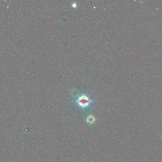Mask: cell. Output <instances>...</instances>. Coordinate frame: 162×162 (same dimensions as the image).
Masks as SVG:
<instances>
[{"label":"cell","mask_w":162,"mask_h":162,"mask_svg":"<svg viewBox=\"0 0 162 162\" xmlns=\"http://www.w3.org/2000/svg\"><path fill=\"white\" fill-rule=\"evenodd\" d=\"M76 102L81 107L85 108L90 106L92 101L86 95H82L77 99Z\"/></svg>","instance_id":"obj_1"},{"label":"cell","mask_w":162,"mask_h":162,"mask_svg":"<svg viewBox=\"0 0 162 162\" xmlns=\"http://www.w3.org/2000/svg\"><path fill=\"white\" fill-rule=\"evenodd\" d=\"M86 121L88 123H89L90 124H93L94 122L95 121V119L93 116L90 115L87 118Z\"/></svg>","instance_id":"obj_2"},{"label":"cell","mask_w":162,"mask_h":162,"mask_svg":"<svg viewBox=\"0 0 162 162\" xmlns=\"http://www.w3.org/2000/svg\"><path fill=\"white\" fill-rule=\"evenodd\" d=\"M72 7H73V8H76V7H77V4H76V3L75 2H73V3H72Z\"/></svg>","instance_id":"obj_3"}]
</instances>
